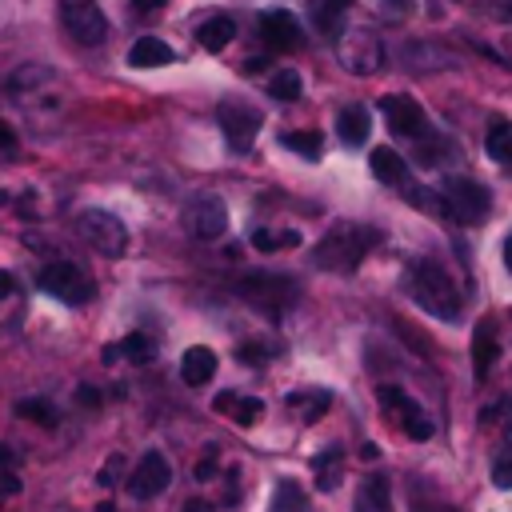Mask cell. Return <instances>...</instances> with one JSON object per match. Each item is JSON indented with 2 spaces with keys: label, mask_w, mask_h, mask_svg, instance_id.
Wrapping results in <instances>:
<instances>
[{
  "label": "cell",
  "mask_w": 512,
  "mask_h": 512,
  "mask_svg": "<svg viewBox=\"0 0 512 512\" xmlns=\"http://www.w3.org/2000/svg\"><path fill=\"white\" fill-rule=\"evenodd\" d=\"M372 244H376V232H372V228L352 224V220H340V224H332V228L324 232V240L312 248V264L324 268V272L348 276V272L360 268V260L368 256Z\"/></svg>",
  "instance_id": "obj_1"
},
{
  "label": "cell",
  "mask_w": 512,
  "mask_h": 512,
  "mask_svg": "<svg viewBox=\"0 0 512 512\" xmlns=\"http://www.w3.org/2000/svg\"><path fill=\"white\" fill-rule=\"evenodd\" d=\"M236 292H240L248 304H256L260 312H272V316L288 312V308L300 300V284H296L288 272H244V276L236 280Z\"/></svg>",
  "instance_id": "obj_2"
},
{
  "label": "cell",
  "mask_w": 512,
  "mask_h": 512,
  "mask_svg": "<svg viewBox=\"0 0 512 512\" xmlns=\"http://www.w3.org/2000/svg\"><path fill=\"white\" fill-rule=\"evenodd\" d=\"M412 296L440 320H456L460 316V292L456 284L448 280V272L432 260H420L412 264Z\"/></svg>",
  "instance_id": "obj_3"
},
{
  "label": "cell",
  "mask_w": 512,
  "mask_h": 512,
  "mask_svg": "<svg viewBox=\"0 0 512 512\" xmlns=\"http://www.w3.org/2000/svg\"><path fill=\"white\" fill-rule=\"evenodd\" d=\"M72 228H76L100 256H124V252H128V228H124L112 212H104V208H84V212H76Z\"/></svg>",
  "instance_id": "obj_4"
},
{
  "label": "cell",
  "mask_w": 512,
  "mask_h": 512,
  "mask_svg": "<svg viewBox=\"0 0 512 512\" xmlns=\"http://www.w3.org/2000/svg\"><path fill=\"white\" fill-rule=\"evenodd\" d=\"M36 284H40V292H48V296H56V300H64V304H84V300H92V292H96V284L84 276V268L80 264H72V260H52V264H44L40 272H36Z\"/></svg>",
  "instance_id": "obj_5"
},
{
  "label": "cell",
  "mask_w": 512,
  "mask_h": 512,
  "mask_svg": "<svg viewBox=\"0 0 512 512\" xmlns=\"http://www.w3.org/2000/svg\"><path fill=\"white\" fill-rule=\"evenodd\" d=\"M444 200H448V216L460 224H480L488 220V208H492V192L472 176H448Z\"/></svg>",
  "instance_id": "obj_6"
},
{
  "label": "cell",
  "mask_w": 512,
  "mask_h": 512,
  "mask_svg": "<svg viewBox=\"0 0 512 512\" xmlns=\"http://www.w3.org/2000/svg\"><path fill=\"white\" fill-rule=\"evenodd\" d=\"M336 56H340V64L348 72L368 76V72H376L384 64V44H380V36L372 28H348L336 40Z\"/></svg>",
  "instance_id": "obj_7"
},
{
  "label": "cell",
  "mask_w": 512,
  "mask_h": 512,
  "mask_svg": "<svg viewBox=\"0 0 512 512\" xmlns=\"http://www.w3.org/2000/svg\"><path fill=\"white\" fill-rule=\"evenodd\" d=\"M60 20H64L68 36L84 48H96L108 36V20L96 0H60Z\"/></svg>",
  "instance_id": "obj_8"
},
{
  "label": "cell",
  "mask_w": 512,
  "mask_h": 512,
  "mask_svg": "<svg viewBox=\"0 0 512 512\" xmlns=\"http://www.w3.org/2000/svg\"><path fill=\"white\" fill-rule=\"evenodd\" d=\"M260 40H264L268 52H292V48H300L304 28L288 8H268L260 16Z\"/></svg>",
  "instance_id": "obj_9"
},
{
  "label": "cell",
  "mask_w": 512,
  "mask_h": 512,
  "mask_svg": "<svg viewBox=\"0 0 512 512\" xmlns=\"http://www.w3.org/2000/svg\"><path fill=\"white\" fill-rule=\"evenodd\" d=\"M168 484H172V464H168L160 452H144L140 464H136V472L128 476V496L152 500V496H160Z\"/></svg>",
  "instance_id": "obj_10"
},
{
  "label": "cell",
  "mask_w": 512,
  "mask_h": 512,
  "mask_svg": "<svg viewBox=\"0 0 512 512\" xmlns=\"http://www.w3.org/2000/svg\"><path fill=\"white\" fill-rule=\"evenodd\" d=\"M380 112L392 128V136H424L428 120H424V108L412 100V96H400V92H388L380 96Z\"/></svg>",
  "instance_id": "obj_11"
},
{
  "label": "cell",
  "mask_w": 512,
  "mask_h": 512,
  "mask_svg": "<svg viewBox=\"0 0 512 512\" xmlns=\"http://www.w3.org/2000/svg\"><path fill=\"white\" fill-rule=\"evenodd\" d=\"M376 400L400 420V428H404L412 440H428V436H432V424L424 420V412L416 408V400H408L396 384H380V388H376Z\"/></svg>",
  "instance_id": "obj_12"
},
{
  "label": "cell",
  "mask_w": 512,
  "mask_h": 512,
  "mask_svg": "<svg viewBox=\"0 0 512 512\" xmlns=\"http://www.w3.org/2000/svg\"><path fill=\"white\" fill-rule=\"evenodd\" d=\"M220 128H224L232 152H248L252 140H256V132H260V112L248 108V104H240V108L236 104H224L220 108Z\"/></svg>",
  "instance_id": "obj_13"
},
{
  "label": "cell",
  "mask_w": 512,
  "mask_h": 512,
  "mask_svg": "<svg viewBox=\"0 0 512 512\" xmlns=\"http://www.w3.org/2000/svg\"><path fill=\"white\" fill-rule=\"evenodd\" d=\"M188 232L192 236H200V240H216V236H224V228H228V208L216 200V196H200V200H192V208H188Z\"/></svg>",
  "instance_id": "obj_14"
},
{
  "label": "cell",
  "mask_w": 512,
  "mask_h": 512,
  "mask_svg": "<svg viewBox=\"0 0 512 512\" xmlns=\"http://www.w3.org/2000/svg\"><path fill=\"white\" fill-rule=\"evenodd\" d=\"M496 352H500V344H496V320L492 316H480L476 328H472V368H476V380H484L492 372Z\"/></svg>",
  "instance_id": "obj_15"
},
{
  "label": "cell",
  "mask_w": 512,
  "mask_h": 512,
  "mask_svg": "<svg viewBox=\"0 0 512 512\" xmlns=\"http://www.w3.org/2000/svg\"><path fill=\"white\" fill-rule=\"evenodd\" d=\"M368 132H372V120H368V108L360 104H348L336 112V136L348 144V148H360L368 144Z\"/></svg>",
  "instance_id": "obj_16"
},
{
  "label": "cell",
  "mask_w": 512,
  "mask_h": 512,
  "mask_svg": "<svg viewBox=\"0 0 512 512\" xmlns=\"http://www.w3.org/2000/svg\"><path fill=\"white\" fill-rule=\"evenodd\" d=\"M212 372H216V352H212V348H204V344L184 348V356H180V376H184V384L200 388V384L212 380Z\"/></svg>",
  "instance_id": "obj_17"
},
{
  "label": "cell",
  "mask_w": 512,
  "mask_h": 512,
  "mask_svg": "<svg viewBox=\"0 0 512 512\" xmlns=\"http://www.w3.org/2000/svg\"><path fill=\"white\" fill-rule=\"evenodd\" d=\"M176 60V52L160 40V36H140L132 48H128V64L132 68H164V64H172Z\"/></svg>",
  "instance_id": "obj_18"
},
{
  "label": "cell",
  "mask_w": 512,
  "mask_h": 512,
  "mask_svg": "<svg viewBox=\"0 0 512 512\" xmlns=\"http://www.w3.org/2000/svg\"><path fill=\"white\" fill-rule=\"evenodd\" d=\"M368 164H372V172H376V180H380V184H400V188L408 184V164L400 160V152H396V148H388V144L372 148Z\"/></svg>",
  "instance_id": "obj_19"
},
{
  "label": "cell",
  "mask_w": 512,
  "mask_h": 512,
  "mask_svg": "<svg viewBox=\"0 0 512 512\" xmlns=\"http://www.w3.org/2000/svg\"><path fill=\"white\" fill-rule=\"evenodd\" d=\"M312 476H316V488L320 492H332L340 484V476H344V468H340V444H328V448H320L312 456Z\"/></svg>",
  "instance_id": "obj_20"
},
{
  "label": "cell",
  "mask_w": 512,
  "mask_h": 512,
  "mask_svg": "<svg viewBox=\"0 0 512 512\" xmlns=\"http://www.w3.org/2000/svg\"><path fill=\"white\" fill-rule=\"evenodd\" d=\"M232 36H236V20H232V16H208V20L200 24V32H196L200 48H208V52L228 48V44H232Z\"/></svg>",
  "instance_id": "obj_21"
},
{
  "label": "cell",
  "mask_w": 512,
  "mask_h": 512,
  "mask_svg": "<svg viewBox=\"0 0 512 512\" xmlns=\"http://www.w3.org/2000/svg\"><path fill=\"white\" fill-rule=\"evenodd\" d=\"M372 508V512H392V492H388V476L384 472H372L360 488V512Z\"/></svg>",
  "instance_id": "obj_22"
},
{
  "label": "cell",
  "mask_w": 512,
  "mask_h": 512,
  "mask_svg": "<svg viewBox=\"0 0 512 512\" xmlns=\"http://www.w3.org/2000/svg\"><path fill=\"white\" fill-rule=\"evenodd\" d=\"M352 0H308V16H312V24L324 32V36H332L336 28H340V12L348 8Z\"/></svg>",
  "instance_id": "obj_23"
},
{
  "label": "cell",
  "mask_w": 512,
  "mask_h": 512,
  "mask_svg": "<svg viewBox=\"0 0 512 512\" xmlns=\"http://www.w3.org/2000/svg\"><path fill=\"white\" fill-rule=\"evenodd\" d=\"M484 148L496 164H512V120H492Z\"/></svg>",
  "instance_id": "obj_24"
},
{
  "label": "cell",
  "mask_w": 512,
  "mask_h": 512,
  "mask_svg": "<svg viewBox=\"0 0 512 512\" xmlns=\"http://www.w3.org/2000/svg\"><path fill=\"white\" fill-rule=\"evenodd\" d=\"M216 408L220 412H232V420L236 424H256L260 420V400H252V396H232V392H220L216 396Z\"/></svg>",
  "instance_id": "obj_25"
},
{
  "label": "cell",
  "mask_w": 512,
  "mask_h": 512,
  "mask_svg": "<svg viewBox=\"0 0 512 512\" xmlns=\"http://www.w3.org/2000/svg\"><path fill=\"white\" fill-rule=\"evenodd\" d=\"M16 416H20V420H32V424H40V428H52V424H60V412H56V404H48V400H40V396L16 400Z\"/></svg>",
  "instance_id": "obj_26"
},
{
  "label": "cell",
  "mask_w": 512,
  "mask_h": 512,
  "mask_svg": "<svg viewBox=\"0 0 512 512\" xmlns=\"http://www.w3.org/2000/svg\"><path fill=\"white\" fill-rule=\"evenodd\" d=\"M268 96H276V100H300V92H304V80H300V72H292V68H280V72H268Z\"/></svg>",
  "instance_id": "obj_27"
},
{
  "label": "cell",
  "mask_w": 512,
  "mask_h": 512,
  "mask_svg": "<svg viewBox=\"0 0 512 512\" xmlns=\"http://www.w3.org/2000/svg\"><path fill=\"white\" fill-rule=\"evenodd\" d=\"M404 192H408V200H412L420 212H428V216H448V200H444L440 192H428V188H408V184H404Z\"/></svg>",
  "instance_id": "obj_28"
},
{
  "label": "cell",
  "mask_w": 512,
  "mask_h": 512,
  "mask_svg": "<svg viewBox=\"0 0 512 512\" xmlns=\"http://www.w3.org/2000/svg\"><path fill=\"white\" fill-rule=\"evenodd\" d=\"M284 144L296 152V156H304V160H320V132H288L284 136Z\"/></svg>",
  "instance_id": "obj_29"
},
{
  "label": "cell",
  "mask_w": 512,
  "mask_h": 512,
  "mask_svg": "<svg viewBox=\"0 0 512 512\" xmlns=\"http://www.w3.org/2000/svg\"><path fill=\"white\" fill-rule=\"evenodd\" d=\"M120 352H124L128 360L144 364V360H152V356H156V344H152L144 332H128V336H124V344H120Z\"/></svg>",
  "instance_id": "obj_30"
},
{
  "label": "cell",
  "mask_w": 512,
  "mask_h": 512,
  "mask_svg": "<svg viewBox=\"0 0 512 512\" xmlns=\"http://www.w3.org/2000/svg\"><path fill=\"white\" fill-rule=\"evenodd\" d=\"M300 508H304V492H300V484H296V480H280L272 512H300Z\"/></svg>",
  "instance_id": "obj_31"
},
{
  "label": "cell",
  "mask_w": 512,
  "mask_h": 512,
  "mask_svg": "<svg viewBox=\"0 0 512 512\" xmlns=\"http://www.w3.org/2000/svg\"><path fill=\"white\" fill-rule=\"evenodd\" d=\"M492 484L496 488H512V444L492 460Z\"/></svg>",
  "instance_id": "obj_32"
},
{
  "label": "cell",
  "mask_w": 512,
  "mask_h": 512,
  "mask_svg": "<svg viewBox=\"0 0 512 512\" xmlns=\"http://www.w3.org/2000/svg\"><path fill=\"white\" fill-rule=\"evenodd\" d=\"M120 464H124L120 456H108V460H104V468L96 472V484H100V488H112V484L120 480Z\"/></svg>",
  "instance_id": "obj_33"
},
{
  "label": "cell",
  "mask_w": 512,
  "mask_h": 512,
  "mask_svg": "<svg viewBox=\"0 0 512 512\" xmlns=\"http://www.w3.org/2000/svg\"><path fill=\"white\" fill-rule=\"evenodd\" d=\"M252 244H256V248H260V252H272V248H276V244H280V240H276V236H272V232H268V228H256V232H252Z\"/></svg>",
  "instance_id": "obj_34"
},
{
  "label": "cell",
  "mask_w": 512,
  "mask_h": 512,
  "mask_svg": "<svg viewBox=\"0 0 512 512\" xmlns=\"http://www.w3.org/2000/svg\"><path fill=\"white\" fill-rule=\"evenodd\" d=\"M380 8H384V12H388V16H408V12H412V8H416V0H384V4H380Z\"/></svg>",
  "instance_id": "obj_35"
},
{
  "label": "cell",
  "mask_w": 512,
  "mask_h": 512,
  "mask_svg": "<svg viewBox=\"0 0 512 512\" xmlns=\"http://www.w3.org/2000/svg\"><path fill=\"white\" fill-rule=\"evenodd\" d=\"M20 488H24V484H20L16 472H4V476H0V496H16Z\"/></svg>",
  "instance_id": "obj_36"
},
{
  "label": "cell",
  "mask_w": 512,
  "mask_h": 512,
  "mask_svg": "<svg viewBox=\"0 0 512 512\" xmlns=\"http://www.w3.org/2000/svg\"><path fill=\"white\" fill-rule=\"evenodd\" d=\"M76 400H80V404H84V408H96V404H100V392H96V388H88V384H84V388H76Z\"/></svg>",
  "instance_id": "obj_37"
},
{
  "label": "cell",
  "mask_w": 512,
  "mask_h": 512,
  "mask_svg": "<svg viewBox=\"0 0 512 512\" xmlns=\"http://www.w3.org/2000/svg\"><path fill=\"white\" fill-rule=\"evenodd\" d=\"M192 476H196V480H212V476H216V464H212V460L204 456V460H200V464L192 468Z\"/></svg>",
  "instance_id": "obj_38"
},
{
  "label": "cell",
  "mask_w": 512,
  "mask_h": 512,
  "mask_svg": "<svg viewBox=\"0 0 512 512\" xmlns=\"http://www.w3.org/2000/svg\"><path fill=\"white\" fill-rule=\"evenodd\" d=\"M12 292H16V276H12V272H4V268H0V300H8V296H12Z\"/></svg>",
  "instance_id": "obj_39"
},
{
  "label": "cell",
  "mask_w": 512,
  "mask_h": 512,
  "mask_svg": "<svg viewBox=\"0 0 512 512\" xmlns=\"http://www.w3.org/2000/svg\"><path fill=\"white\" fill-rule=\"evenodd\" d=\"M240 356H244V360H252V364H260L268 352H264V348H256V344H244V348H240Z\"/></svg>",
  "instance_id": "obj_40"
},
{
  "label": "cell",
  "mask_w": 512,
  "mask_h": 512,
  "mask_svg": "<svg viewBox=\"0 0 512 512\" xmlns=\"http://www.w3.org/2000/svg\"><path fill=\"white\" fill-rule=\"evenodd\" d=\"M12 144H16V132H12L4 120H0V148H12Z\"/></svg>",
  "instance_id": "obj_41"
},
{
  "label": "cell",
  "mask_w": 512,
  "mask_h": 512,
  "mask_svg": "<svg viewBox=\"0 0 512 512\" xmlns=\"http://www.w3.org/2000/svg\"><path fill=\"white\" fill-rule=\"evenodd\" d=\"M168 0H132V8H140V12H156V8H164Z\"/></svg>",
  "instance_id": "obj_42"
},
{
  "label": "cell",
  "mask_w": 512,
  "mask_h": 512,
  "mask_svg": "<svg viewBox=\"0 0 512 512\" xmlns=\"http://www.w3.org/2000/svg\"><path fill=\"white\" fill-rule=\"evenodd\" d=\"M184 512H212V504H208V500H188Z\"/></svg>",
  "instance_id": "obj_43"
},
{
  "label": "cell",
  "mask_w": 512,
  "mask_h": 512,
  "mask_svg": "<svg viewBox=\"0 0 512 512\" xmlns=\"http://www.w3.org/2000/svg\"><path fill=\"white\" fill-rule=\"evenodd\" d=\"M496 12H500V20H512V0H496Z\"/></svg>",
  "instance_id": "obj_44"
},
{
  "label": "cell",
  "mask_w": 512,
  "mask_h": 512,
  "mask_svg": "<svg viewBox=\"0 0 512 512\" xmlns=\"http://www.w3.org/2000/svg\"><path fill=\"white\" fill-rule=\"evenodd\" d=\"M500 416H504V420H512V404H508V408H504V412H500ZM480 420H484V424H488V420H496V412H484V416H480Z\"/></svg>",
  "instance_id": "obj_45"
},
{
  "label": "cell",
  "mask_w": 512,
  "mask_h": 512,
  "mask_svg": "<svg viewBox=\"0 0 512 512\" xmlns=\"http://www.w3.org/2000/svg\"><path fill=\"white\" fill-rule=\"evenodd\" d=\"M504 264H508V272H512V232H508V240H504Z\"/></svg>",
  "instance_id": "obj_46"
},
{
  "label": "cell",
  "mask_w": 512,
  "mask_h": 512,
  "mask_svg": "<svg viewBox=\"0 0 512 512\" xmlns=\"http://www.w3.org/2000/svg\"><path fill=\"white\" fill-rule=\"evenodd\" d=\"M96 512H116V504H112V500H104V504H96Z\"/></svg>",
  "instance_id": "obj_47"
},
{
  "label": "cell",
  "mask_w": 512,
  "mask_h": 512,
  "mask_svg": "<svg viewBox=\"0 0 512 512\" xmlns=\"http://www.w3.org/2000/svg\"><path fill=\"white\" fill-rule=\"evenodd\" d=\"M0 204H4V192H0Z\"/></svg>",
  "instance_id": "obj_48"
}]
</instances>
